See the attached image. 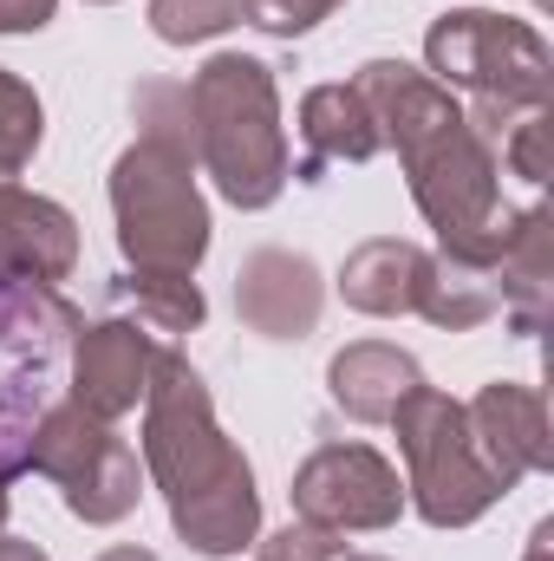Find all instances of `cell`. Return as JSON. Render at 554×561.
Returning a JSON list of instances; mask_svg holds the SVG:
<instances>
[{
	"label": "cell",
	"instance_id": "obj_10",
	"mask_svg": "<svg viewBox=\"0 0 554 561\" xmlns=\"http://www.w3.org/2000/svg\"><path fill=\"white\" fill-rule=\"evenodd\" d=\"M170 340L143 333L138 320H92L72 333V405L92 419L118 424L125 412H138L150 392V366Z\"/></svg>",
	"mask_w": 554,
	"mask_h": 561
},
{
	"label": "cell",
	"instance_id": "obj_5",
	"mask_svg": "<svg viewBox=\"0 0 554 561\" xmlns=\"http://www.w3.org/2000/svg\"><path fill=\"white\" fill-rule=\"evenodd\" d=\"M118 255L143 275H196L209 255V203L196 190V150L176 138H131L112 163Z\"/></svg>",
	"mask_w": 554,
	"mask_h": 561
},
{
	"label": "cell",
	"instance_id": "obj_19",
	"mask_svg": "<svg viewBox=\"0 0 554 561\" xmlns=\"http://www.w3.org/2000/svg\"><path fill=\"white\" fill-rule=\"evenodd\" d=\"M417 313H424L430 327H443V333H470V327L496 320V313H503V300H496V268H470V262L437 255Z\"/></svg>",
	"mask_w": 554,
	"mask_h": 561
},
{
	"label": "cell",
	"instance_id": "obj_2",
	"mask_svg": "<svg viewBox=\"0 0 554 561\" xmlns=\"http://www.w3.org/2000/svg\"><path fill=\"white\" fill-rule=\"evenodd\" d=\"M143 470L163 490V510H170V529L183 536V549L222 561V556H242L262 536L255 463L216 424L209 386L176 353V340L150 366V392H143Z\"/></svg>",
	"mask_w": 554,
	"mask_h": 561
},
{
	"label": "cell",
	"instance_id": "obj_26",
	"mask_svg": "<svg viewBox=\"0 0 554 561\" xmlns=\"http://www.w3.org/2000/svg\"><path fill=\"white\" fill-rule=\"evenodd\" d=\"M0 561H53L39 542H20V536H0Z\"/></svg>",
	"mask_w": 554,
	"mask_h": 561
},
{
	"label": "cell",
	"instance_id": "obj_31",
	"mask_svg": "<svg viewBox=\"0 0 554 561\" xmlns=\"http://www.w3.org/2000/svg\"><path fill=\"white\" fill-rule=\"evenodd\" d=\"M85 7H118V0H85Z\"/></svg>",
	"mask_w": 554,
	"mask_h": 561
},
{
	"label": "cell",
	"instance_id": "obj_14",
	"mask_svg": "<svg viewBox=\"0 0 554 561\" xmlns=\"http://www.w3.org/2000/svg\"><path fill=\"white\" fill-rule=\"evenodd\" d=\"M430 249H417L405 236H372L346 255L339 268V300L353 313H372V320H399L424 307V287H430Z\"/></svg>",
	"mask_w": 554,
	"mask_h": 561
},
{
	"label": "cell",
	"instance_id": "obj_16",
	"mask_svg": "<svg viewBox=\"0 0 554 561\" xmlns=\"http://www.w3.org/2000/svg\"><path fill=\"white\" fill-rule=\"evenodd\" d=\"M496 300H503L516 340H535L542 333L549 300H554V216H549V203H529L516 216V236L496 255Z\"/></svg>",
	"mask_w": 554,
	"mask_h": 561
},
{
	"label": "cell",
	"instance_id": "obj_27",
	"mask_svg": "<svg viewBox=\"0 0 554 561\" xmlns=\"http://www.w3.org/2000/svg\"><path fill=\"white\" fill-rule=\"evenodd\" d=\"M554 556V523H535V536H529V556L522 561H549Z\"/></svg>",
	"mask_w": 554,
	"mask_h": 561
},
{
	"label": "cell",
	"instance_id": "obj_22",
	"mask_svg": "<svg viewBox=\"0 0 554 561\" xmlns=\"http://www.w3.org/2000/svg\"><path fill=\"white\" fill-rule=\"evenodd\" d=\"M496 163H509V176H522V183H549L554 176V118L549 112H529V118H516L503 138H496Z\"/></svg>",
	"mask_w": 554,
	"mask_h": 561
},
{
	"label": "cell",
	"instance_id": "obj_9",
	"mask_svg": "<svg viewBox=\"0 0 554 561\" xmlns=\"http://www.w3.org/2000/svg\"><path fill=\"white\" fill-rule=\"evenodd\" d=\"M287 496L300 523L333 529V536H379L405 516V477L372 444H320L293 470Z\"/></svg>",
	"mask_w": 554,
	"mask_h": 561
},
{
	"label": "cell",
	"instance_id": "obj_30",
	"mask_svg": "<svg viewBox=\"0 0 554 561\" xmlns=\"http://www.w3.org/2000/svg\"><path fill=\"white\" fill-rule=\"evenodd\" d=\"M346 561H385V556H346Z\"/></svg>",
	"mask_w": 554,
	"mask_h": 561
},
{
	"label": "cell",
	"instance_id": "obj_21",
	"mask_svg": "<svg viewBox=\"0 0 554 561\" xmlns=\"http://www.w3.org/2000/svg\"><path fill=\"white\" fill-rule=\"evenodd\" d=\"M242 20V0H150V33L163 46H203Z\"/></svg>",
	"mask_w": 554,
	"mask_h": 561
},
{
	"label": "cell",
	"instance_id": "obj_18",
	"mask_svg": "<svg viewBox=\"0 0 554 561\" xmlns=\"http://www.w3.org/2000/svg\"><path fill=\"white\" fill-rule=\"evenodd\" d=\"M112 307H125V320H138L143 333H157V340H183L209 313L196 275H143V268H125L112 280Z\"/></svg>",
	"mask_w": 554,
	"mask_h": 561
},
{
	"label": "cell",
	"instance_id": "obj_12",
	"mask_svg": "<svg viewBox=\"0 0 554 561\" xmlns=\"http://www.w3.org/2000/svg\"><path fill=\"white\" fill-rule=\"evenodd\" d=\"M326 280L300 249H255L235 268V313L262 340H307L320 327Z\"/></svg>",
	"mask_w": 554,
	"mask_h": 561
},
{
	"label": "cell",
	"instance_id": "obj_24",
	"mask_svg": "<svg viewBox=\"0 0 554 561\" xmlns=\"http://www.w3.org/2000/svg\"><path fill=\"white\" fill-rule=\"evenodd\" d=\"M255 561H346V536L313 529V523H287L275 536H255Z\"/></svg>",
	"mask_w": 554,
	"mask_h": 561
},
{
	"label": "cell",
	"instance_id": "obj_13",
	"mask_svg": "<svg viewBox=\"0 0 554 561\" xmlns=\"http://www.w3.org/2000/svg\"><path fill=\"white\" fill-rule=\"evenodd\" d=\"M79 268V222L66 203L0 183V280H33L59 287Z\"/></svg>",
	"mask_w": 554,
	"mask_h": 561
},
{
	"label": "cell",
	"instance_id": "obj_3",
	"mask_svg": "<svg viewBox=\"0 0 554 561\" xmlns=\"http://www.w3.org/2000/svg\"><path fill=\"white\" fill-rule=\"evenodd\" d=\"M183 92H189L196 163L216 176L222 203H235V209L280 203L293 157H287V131H280L275 66L255 53H209Z\"/></svg>",
	"mask_w": 554,
	"mask_h": 561
},
{
	"label": "cell",
	"instance_id": "obj_28",
	"mask_svg": "<svg viewBox=\"0 0 554 561\" xmlns=\"http://www.w3.org/2000/svg\"><path fill=\"white\" fill-rule=\"evenodd\" d=\"M99 561H157V556H150V549H105Z\"/></svg>",
	"mask_w": 554,
	"mask_h": 561
},
{
	"label": "cell",
	"instance_id": "obj_23",
	"mask_svg": "<svg viewBox=\"0 0 554 561\" xmlns=\"http://www.w3.org/2000/svg\"><path fill=\"white\" fill-rule=\"evenodd\" d=\"M346 0H242V20L275 33V39H307L326 13H339Z\"/></svg>",
	"mask_w": 554,
	"mask_h": 561
},
{
	"label": "cell",
	"instance_id": "obj_4",
	"mask_svg": "<svg viewBox=\"0 0 554 561\" xmlns=\"http://www.w3.org/2000/svg\"><path fill=\"white\" fill-rule=\"evenodd\" d=\"M424 72L443 92H463V118L476 138H503L516 118L554 105V53L529 20L489 13V7H457L437 13L424 33Z\"/></svg>",
	"mask_w": 554,
	"mask_h": 561
},
{
	"label": "cell",
	"instance_id": "obj_6",
	"mask_svg": "<svg viewBox=\"0 0 554 561\" xmlns=\"http://www.w3.org/2000/svg\"><path fill=\"white\" fill-rule=\"evenodd\" d=\"M85 313L59 287L0 280V483L33 457V431L53 412V379Z\"/></svg>",
	"mask_w": 554,
	"mask_h": 561
},
{
	"label": "cell",
	"instance_id": "obj_15",
	"mask_svg": "<svg viewBox=\"0 0 554 561\" xmlns=\"http://www.w3.org/2000/svg\"><path fill=\"white\" fill-rule=\"evenodd\" d=\"M417 386H424V366L385 340H353L326 359V392L353 424H385Z\"/></svg>",
	"mask_w": 554,
	"mask_h": 561
},
{
	"label": "cell",
	"instance_id": "obj_1",
	"mask_svg": "<svg viewBox=\"0 0 554 561\" xmlns=\"http://www.w3.org/2000/svg\"><path fill=\"white\" fill-rule=\"evenodd\" d=\"M353 92L366 99L379 138L399 150L417 216L437 229V255L470 262V268H496L522 209L503 203L496 144L476 138L457 92H443L430 72H417L405 59H366L353 72Z\"/></svg>",
	"mask_w": 554,
	"mask_h": 561
},
{
	"label": "cell",
	"instance_id": "obj_17",
	"mask_svg": "<svg viewBox=\"0 0 554 561\" xmlns=\"http://www.w3.org/2000/svg\"><path fill=\"white\" fill-rule=\"evenodd\" d=\"M300 144H307V163H300L307 183H313L326 163H372V157L385 150L372 112H366V99H359L353 85H313V92L300 99Z\"/></svg>",
	"mask_w": 554,
	"mask_h": 561
},
{
	"label": "cell",
	"instance_id": "obj_20",
	"mask_svg": "<svg viewBox=\"0 0 554 561\" xmlns=\"http://www.w3.org/2000/svg\"><path fill=\"white\" fill-rule=\"evenodd\" d=\"M39 138H46V105H39V92H33L20 72L0 66V183H13V176L33 163Z\"/></svg>",
	"mask_w": 554,
	"mask_h": 561
},
{
	"label": "cell",
	"instance_id": "obj_29",
	"mask_svg": "<svg viewBox=\"0 0 554 561\" xmlns=\"http://www.w3.org/2000/svg\"><path fill=\"white\" fill-rule=\"evenodd\" d=\"M0 529H7V483H0Z\"/></svg>",
	"mask_w": 554,
	"mask_h": 561
},
{
	"label": "cell",
	"instance_id": "obj_11",
	"mask_svg": "<svg viewBox=\"0 0 554 561\" xmlns=\"http://www.w3.org/2000/svg\"><path fill=\"white\" fill-rule=\"evenodd\" d=\"M470 437L489 463V477L503 490H516L522 477L554 470V437H549V399L522 379H489L470 405Z\"/></svg>",
	"mask_w": 554,
	"mask_h": 561
},
{
	"label": "cell",
	"instance_id": "obj_8",
	"mask_svg": "<svg viewBox=\"0 0 554 561\" xmlns=\"http://www.w3.org/2000/svg\"><path fill=\"white\" fill-rule=\"evenodd\" d=\"M26 470H39L46 483H59L66 510H72L85 529H118V523L138 510V496H143L138 450H131L105 419L79 412L72 399L53 405V412L39 419Z\"/></svg>",
	"mask_w": 554,
	"mask_h": 561
},
{
	"label": "cell",
	"instance_id": "obj_7",
	"mask_svg": "<svg viewBox=\"0 0 554 561\" xmlns=\"http://www.w3.org/2000/svg\"><path fill=\"white\" fill-rule=\"evenodd\" d=\"M385 424L399 431V450H405V503L430 529H470L509 496L489 477V463L470 437V412L450 392L417 386Z\"/></svg>",
	"mask_w": 554,
	"mask_h": 561
},
{
	"label": "cell",
	"instance_id": "obj_25",
	"mask_svg": "<svg viewBox=\"0 0 554 561\" xmlns=\"http://www.w3.org/2000/svg\"><path fill=\"white\" fill-rule=\"evenodd\" d=\"M59 0H0V33H39L53 26Z\"/></svg>",
	"mask_w": 554,
	"mask_h": 561
}]
</instances>
